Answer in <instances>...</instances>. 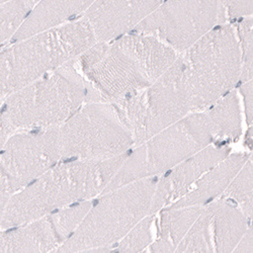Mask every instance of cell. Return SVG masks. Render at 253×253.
Here are the masks:
<instances>
[{"label": "cell", "mask_w": 253, "mask_h": 253, "mask_svg": "<svg viewBox=\"0 0 253 253\" xmlns=\"http://www.w3.org/2000/svg\"><path fill=\"white\" fill-rule=\"evenodd\" d=\"M177 57L159 39L129 33L111 42H96L76 63L90 85L108 101L116 102L149 87Z\"/></svg>", "instance_id": "1"}, {"label": "cell", "mask_w": 253, "mask_h": 253, "mask_svg": "<svg viewBox=\"0 0 253 253\" xmlns=\"http://www.w3.org/2000/svg\"><path fill=\"white\" fill-rule=\"evenodd\" d=\"M129 152L103 160L72 159L56 163L22 191L9 197L1 231L71 205L96 199Z\"/></svg>", "instance_id": "2"}, {"label": "cell", "mask_w": 253, "mask_h": 253, "mask_svg": "<svg viewBox=\"0 0 253 253\" xmlns=\"http://www.w3.org/2000/svg\"><path fill=\"white\" fill-rule=\"evenodd\" d=\"M108 101L84 77L76 59L3 98L0 119L12 133L60 126L86 102Z\"/></svg>", "instance_id": "3"}, {"label": "cell", "mask_w": 253, "mask_h": 253, "mask_svg": "<svg viewBox=\"0 0 253 253\" xmlns=\"http://www.w3.org/2000/svg\"><path fill=\"white\" fill-rule=\"evenodd\" d=\"M95 43L82 17L11 42L0 50V98L78 58Z\"/></svg>", "instance_id": "4"}, {"label": "cell", "mask_w": 253, "mask_h": 253, "mask_svg": "<svg viewBox=\"0 0 253 253\" xmlns=\"http://www.w3.org/2000/svg\"><path fill=\"white\" fill-rule=\"evenodd\" d=\"M156 180L157 176L144 178L98 196L57 252H113L137 223L150 215Z\"/></svg>", "instance_id": "5"}, {"label": "cell", "mask_w": 253, "mask_h": 253, "mask_svg": "<svg viewBox=\"0 0 253 253\" xmlns=\"http://www.w3.org/2000/svg\"><path fill=\"white\" fill-rule=\"evenodd\" d=\"M184 66L192 113L204 111L240 80L241 54L235 28L216 26L179 54Z\"/></svg>", "instance_id": "6"}, {"label": "cell", "mask_w": 253, "mask_h": 253, "mask_svg": "<svg viewBox=\"0 0 253 253\" xmlns=\"http://www.w3.org/2000/svg\"><path fill=\"white\" fill-rule=\"evenodd\" d=\"M211 144L213 136L205 111L188 114L131 149L102 194L161 175Z\"/></svg>", "instance_id": "7"}, {"label": "cell", "mask_w": 253, "mask_h": 253, "mask_svg": "<svg viewBox=\"0 0 253 253\" xmlns=\"http://www.w3.org/2000/svg\"><path fill=\"white\" fill-rule=\"evenodd\" d=\"M62 160H103L129 152L133 134L112 101L86 102L58 126Z\"/></svg>", "instance_id": "8"}, {"label": "cell", "mask_w": 253, "mask_h": 253, "mask_svg": "<svg viewBox=\"0 0 253 253\" xmlns=\"http://www.w3.org/2000/svg\"><path fill=\"white\" fill-rule=\"evenodd\" d=\"M113 102V101H112ZM138 146L191 114L183 62L177 59L149 87L131 98L114 102Z\"/></svg>", "instance_id": "9"}, {"label": "cell", "mask_w": 253, "mask_h": 253, "mask_svg": "<svg viewBox=\"0 0 253 253\" xmlns=\"http://www.w3.org/2000/svg\"><path fill=\"white\" fill-rule=\"evenodd\" d=\"M60 161L58 126L11 134L0 150V195H15Z\"/></svg>", "instance_id": "10"}, {"label": "cell", "mask_w": 253, "mask_h": 253, "mask_svg": "<svg viewBox=\"0 0 253 253\" xmlns=\"http://www.w3.org/2000/svg\"><path fill=\"white\" fill-rule=\"evenodd\" d=\"M219 25V0H163L131 33L153 36L180 54Z\"/></svg>", "instance_id": "11"}, {"label": "cell", "mask_w": 253, "mask_h": 253, "mask_svg": "<svg viewBox=\"0 0 253 253\" xmlns=\"http://www.w3.org/2000/svg\"><path fill=\"white\" fill-rule=\"evenodd\" d=\"M230 153L227 145L213 143L162 173L159 178L157 176L150 215L157 214L182 198L203 174Z\"/></svg>", "instance_id": "12"}, {"label": "cell", "mask_w": 253, "mask_h": 253, "mask_svg": "<svg viewBox=\"0 0 253 253\" xmlns=\"http://www.w3.org/2000/svg\"><path fill=\"white\" fill-rule=\"evenodd\" d=\"M163 0H96L81 17L96 42H111L129 34L152 13Z\"/></svg>", "instance_id": "13"}, {"label": "cell", "mask_w": 253, "mask_h": 253, "mask_svg": "<svg viewBox=\"0 0 253 253\" xmlns=\"http://www.w3.org/2000/svg\"><path fill=\"white\" fill-rule=\"evenodd\" d=\"M63 244L50 214L0 232V253L57 252Z\"/></svg>", "instance_id": "14"}, {"label": "cell", "mask_w": 253, "mask_h": 253, "mask_svg": "<svg viewBox=\"0 0 253 253\" xmlns=\"http://www.w3.org/2000/svg\"><path fill=\"white\" fill-rule=\"evenodd\" d=\"M251 155L248 153H230L203 174L182 198L168 208L206 206L219 199Z\"/></svg>", "instance_id": "15"}, {"label": "cell", "mask_w": 253, "mask_h": 253, "mask_svg": "<svg viewBox=\"0 0 253 253\" xmlns=\"http://www.w3.org/2000/svg\"><path fill=\"white\" fill-rule=\"evenodd\" d=\"M95 1L96 0H40L11 42L73 22L85 13Z\"/></svg>", "instance_id": "16"}, {"label": "cell", "mask_w": 253, "mask_h": 253, "mask_svg": "<svg viewBox=\"0 0 253 253\" xmlns=\"http://www.w3.org/2000/svg\"><path fill=\"white\" fill-rule=\"evenodd\" d=\"M208 206L211 212L214 251L233 252L250 225V220L235 205L217 199Z\"/></svg>", "instance_id": "17"}, {"label": "cell", "mask_w": 253, "mask_h": 253, "mask_svg": "<svg viewBox=\"0 0 253 253\" xmlns=\"http://www.w3.org/2000/svg\"><path fill=\"white\" fill-rule=\"evenodd\" d=\"M204 206L166 208L158 220V237L148 249L150 252H175L182 238L201 214Z\"/></svg>", "instance_id": "18"}, {"label": "cell", "mask_w": 253, "mask_h": 253, "mask_svg": "<svg viewBox=\"0 0 253 253\" xmlns=\"http://www.w3.org/2000/svg\"><path fill=\"white\" fill-rule=\"evenodd\" d=\"M213 136V143L228 145L237 141L242 133L241 114L237 92L231 90L204 110Z\"/></svg>", "instance_id": "19"}, {"label": "cell", "mask_w": 253, "mask_h": 253, "mask_svg": "<svg viewBox=\"0 0 253 253\" xmlns=\"http://www.w3.org/2000/svg\"><path fill=\"white\" fill-rule=\"evenodd\" d=\"M252 155L246 160L240 170L231 180L219 199L225 200L239 208L246 217L251 220L253 215L252 181H253Z\"/></svg>", "instance_id": "20"}, {"label": "cell", "mask_w": 253, "mask_h": 253, "mask_svg": "<svg viewBox=\"0 0 253 253\" xmlns=\"http://www.w3.org/2000/svg\"><path fill=\"white\" fill-rule=\"evenodd\" d=\"M177 253H210L214 251L211 212L204 206L201 214L177 245Z\"/></svg>", "instance_id": "21"}, {"label": "cell", "mask_w": 253, "mask_h": 253, "mask_svg": "<svg viewBox=\"0 0 253 253\" xmlns=\"http://www.w3.org/2000/svg\"><path fill=\"white\" fill-rule=\"evenodd\" d=\"M40 0H13L0 5V50L9 44Z\"/></svg>", "instance_id": "22"}, {"label": "cell", "mask_w": 253, "mask_h": 253, "mask_svg": "<svg viewBox=\"0 0 253 253\" xmlns=\"http://www.w3.org/2000/svg\"><path fill=\"white\" fill-rule=\"evenodd\" d=\"M155 215H148L137 223L114 247L113 252H143L153 242L152 226Z\"/></svg>", "instance_id": "23"}, {"label": "cell", "mask_w": 253, "mask_h": 253, "mask_svg": "<svg viewBox=\"0 0 253 253\" xmlns=\"http://www.w3.org/2000/svg\"><path fill=\"white\" fill-rule=\"evenodd\" d=\"M252 16H247L239 19L235 32L239 42V48L241 54V74L239 82H245L252 79Z\"/></svg>", "instance_id": "24"}, {"label": "cell", "mask_w": 253, "mask_h": 253, "mask_svg": "<svg viewBox=\"0 0 253 253\" xmlns=\"http://www.w3.org/2000/svg\"><path fill=\"white\" fill-rule=\"evenodd\" d=\"M220 23L252 16V0H219Z\"/></svg>", "instance_id": "25"}, {"label": "cell", "mask_w": 253, "mask_h": 253, "mask_svg": "<svg viewBox=\"0 0 253 253\" xmlns=\"http://www.w3.org/2000/svg\"><path fill=\"white\" fill-rule=\"evenodd\" d=\"M240 93L244 99L246 123L248 126H252L253 123V95H252V79L245 82H241Z\"/></svg>", "instance_id": "26"}, {"label": "cell", "mask_w": 253, "mask_h": 253, "mask_svg": "<svg viewBox=\"0 0 253 253\" xmlns=\"http://www.w3.org/2000/svg\"><path fill=\"white\" fill-rule=\"evenodd\" d=\"M253 235H252V225H249L247 230L245 231V233L237 243L236 247L234 248L233 252L239 253V252H244V253H252L253 252V243H252Z\"/></svg>", "instance_id": "27"}, {"label": "cell", "mask_w": 253, "mask_h": 253, "mask_svg": "<svg viewBox=\"0 0 253 253\" xmlns=\"http://www.w3.org/2000/svg\"><path fill=\"white\" fill-rule=\"evenodd\" d=\"M11 134L13 133L10 130L9 126L1 119H0V150H1L3 144Z\"/></svg>", "instance_id": "28"}, {"label": "cell", "mask_w": 253, "mask_h": 253, "mask_svg": "<svg viewBox=\"0 0 253 253\" xmlns=\"http://www.w3.org/2000/svg\"><path fill=\"white\" fill-rule=\"evenodd\" d=\"M7 201H8V197L0 195V231H1V227H2V221H3V217H4V213H5Z\"/></svg>", "instance_id": "29"}, {"label": "cell", "mask_w": 253, "mask_h": 253, "mask_svg": "<svg viewBox=\"0 0 253 253\" xmlns=\"http://www.w3.org/2000/svg\"><path fill=\"white\" fill-rule=\"evenodd\" d=\"M10 1H13V0H0V5L8 3V2H10Z\"/></svg>", "instance_id": "30"}, {"label": "cell", "mask_w": 253, "mask_h": 253, "mask_svg": "<svg viewBox=\"0 0 253 253\" xmlns=\"http://www.w3.org/2000/svg\"><path fill=\"white\" fill-rule=\"evenodd\" d=\"M2 101H3V99H2V98H0V110H1V105H2Z\"/></svg>", "instance_id": "31"}]
</instances>
